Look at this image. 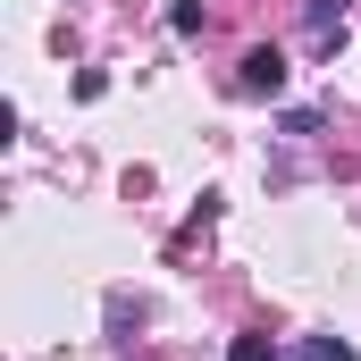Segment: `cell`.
<instances>
[{"label":"cell","mask_w":361,"mask_h":361,"mask_svg":"<svg viewBox=\"0 0 361 361\" xmlns=\"http://www.w3.org/2000/svg\"><path fill=\"white\" fill-rule=\"evenodd\" d=\"M227 361H277V345H269V336H235V345H227Z\"/></svg>","instance_id":"7a4b0ae2"},{"label":"cell","mask_w":361,"mask_h":361,"mask_svg":"<svg viewBox=\"0 0 361 361\" xmlns=\"http://www.w3.org/2000/svg\"><path fill=\"white\" fill-rule=\"evenodd\" d=\"M235 92H286V51L277 42H261V51H244V68H235Z\"/></svg>","instance_id":"6da1fadb"},{"label":"cell","mask_w":361,"mask_h":361,"mask_svg":"<svg viewBox=\"0 0 361 361\" xmlns=\"http://www.w3.org/2000/svg\"><path fill=\"white\" fill-rule=\"evenodd\" d=\"M311 361H361L353 345H336V336H319V345H311Z\"/></svg>","instance_id":"3957f363"}]
</instances>
